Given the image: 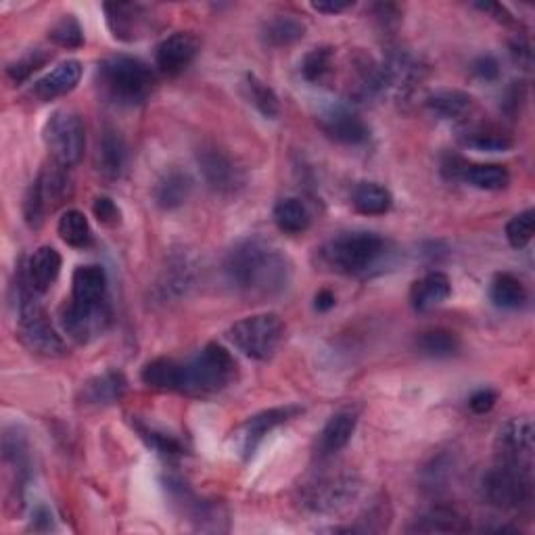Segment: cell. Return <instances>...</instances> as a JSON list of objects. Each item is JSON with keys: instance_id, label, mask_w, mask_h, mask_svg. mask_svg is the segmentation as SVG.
<instances>
[{"instance_id": "cell-32", "label": "cell", "mask_w": 535, "mask_h": 535, "mask_svg": "<svg viewBox=\"0 0 535 535\" xmlns=\"http://www.w3.org/2000/svg\"><path fill=\"white\" fill-rule=\"evenodd\" d=\"M272 218L278 230L285 232V235H301V232H306L312 224L310 209L306 207L304 201L295 197H287L278 201Z\"/></svg>"}, {"instance_id": "cell-17", "label": "cell", "mask_w": 535, "mask_h": 535, "mask_svg": "<svg viewBox=\"0 0 535 535\" xmlns=\"http://www.w3.org/2000/svg\"><path fill=\"white\" fill-rule=\"evenodd\" d=\"M166 490H168L170 498L174 500V504H178L182 508V513L189 517V521L195 523L197 529H201V531H220L222 529L220 521H226L224 519L226 515H224V510L220 508V504L197 498L189 485L180 479H174V477L166 479Z\"/></svg>"}, {"instance_id": "cell-11", "label": "cell", "mask_w": 535, "mask_h": 535, "mask_svg": "<svg viewBox=\"0 0 535 535\" xmlns=\"http://www.w3.org/2000/svg\"><path fill=\"white\" fill-rule=\"evenodd\" d=\"M494 450H496V462L531 471L533 450H535V429L531 418L519 416L506 421L496 435Z\"/></svg>"}, {"instance_id": "cell-22", "label": "cell", "mask_w": 535, "mask_h": 535, "mask_svg": "<svg viewBox=\"0 0 535 535\" xmlns=\"http://www.w3.org/2000/svg\"><path fill=\"white\" fill-rule=\"evenodd\" d=\"M320 126L333 138V141H337L341 145L358 147V145L368 143V138H370L368 124L360 118L358 113H354L350 109H343V107L333 109L327 115H322Z\"/></svg>"}, {"instance_id": "cell-28", "label": "cell", "mask_w": 535, "mask_h": 535, "mask_svg": "<svg viewBox=\"0 0 535 535\" xmlns=\"http://www.w3.org/2000/svg\"><path fill=\"white\" fill-rule=\"evenodd\" d=\"M76 304H103L107 297V272L101 266H80L72 278V297Z\"/></svg>"}, {"instance_id": "cell-39", "label": "cell", "mask_w": 535, "mask_h": 535, "mask_svg": "<svg viewBox=\"0 0 535 535\" xmlns=\"http://www.w3.org/2000/svg\"><path fill=\"white\" fill-rule=\"evenodd\" d=\"M245 90H247V99L249 103L258 109L266 120H276L281 115V101H278V95L262 82L255 74L245 76Z\"/></svg>"}, {"instance_id": "cell-20", "label": "cell", "mask_w": 535, "mask_h": 535, "mask_svg": "<svg viewBox=\"0 0 535 535\" xmlns=\"http://www.w3.org/2000/svg\"><path fill=\"white\" fill-rule=\"evenodd\" d=\"M358 418H360V414L356 408H343V410L335 412L318 435V444H316L318 458H322V460L333 458L347 444H350L354 433H356V427H358Z\"/></svg>"}, {"instance_id": "cell-46", "label": "cell", "mask_w": 535, "mask_h": 535, "mask_svg": "<svg viewBox=\"0 0 535 535\" xmlns=\"http://www.w3.org/2000/svg\"><path fill=\"white\" fill-rule=\"evenodd\" d=\"M535 235V212L533 209H525V212L517 214L513 220L506 224V239L510 247L523 249L531 243Z\"/></svg>"}, {"instance_id": "cell-45", "label": "cell", "mask_w": 535, "mask_h": 535, "mask_svg": "<svg viewBox=\"0 0 535 535\" xmlns=\"http://www.w3.org/2000/svg\"><path fill=\"white\" fill-rule=\"evenodd\" d=\"M49 38L63 49H80L84 44V30L74 15H63L51 28Z\"/></svg>"}, {"instance_id": "cell-52", "label": "cell", "mask_w": 535, "mask_h": 535, "mask_svg": "<svg viewBox=\"0 0 535 535\" xmlns=\"http://www.w3.org/2000/svg\"><path fill=\"white\" fill-rule=\"evenodd\" d=\"M32 527L36 531H49L53 529V513L46 506H38L34 510V519H32Z\"/></svg>"}, {"instance_id": "cell-16", "label": "cell", "mask_w": 535, "mask_h": 535, "mask_svg": "<svg viewBox=\"0 0 535 535\" xmlns=\"http://www.w3.org/2000/svg\"><path fill=\"white\" fill-rule=\"evenodd\" d=\"M197 281V266L189 253L174 251L166 260L164 268H161L157 283H155V295L159 301H178L191 293Z\"/></svg>"}, {"instance_id": "cell-8", "label": "cell", "mask_w": 535, "mask_h": 535, "mask_svg": "<svg viewBox=\"0 0 535 535\" xmlns=\"http://www.w3.org/2000/svg\"><path fill=\"white\" fill-rule=\"evenodd\" d=\"M69 168L55 164L44 168L38 178L30 184V189L23 197V218L30 228H40L46 214L55 212L74 193L72 178L67 174Z\"/></svg>"}, {"instance_id": "cell-42", "label": "cell", "mask_w": 535, "mask_h": 535, "mask_svg": "<svg viewBox=\"0 0 535 535\" xmlns=\"http://www.w3.org/2000/svg\"><path fill=\"white\" fill-rule=\"evenodd\" d=\"M134 427H136L138 433H141V437L145 439V444L149 448H153L157 454L168 456V458H176V456L184 454L182 444L174 435L159 431V429H155V427H151V425H147L143 421H136Z\"/></svg>"}, {"instance_id": "cell-21", "label": "cell", "mask_w": 535, "mask_h": 535, "mask_svg": "<svg viewBox=\"0 0 535 535\" xmlns=\"http://www.w3.org/2000/svg\"><path fill=\"white\" fill-rule=\"evenodd\" d=\"M128 166V145L118 128L103 126L97 143V170L99 174L113 182L120 180Z\"/></svg>"}, {"instance_id": "cell-19", "label": "cell", "mask_w": 535, "mask_h": 535, "mask_svg": "<svg viewBox=\"0 0 535 535\" xmlns=\"http://www.w3.org/2000/svg\"><path fill=\"white\" fill-rule=\"evenodd\" d=\"M3 458L7 469L13 475V492L17 502H23V492L32 477V458H30V444L28 437L19 427L5 429L3 435Z\"/></svg>"}, {"instance_id": "cell-51", "label": "cell", "mask_w": 535, "mask_h": 535, "mask_svg": "<svg viewBox=\"0 0 535 535\" xmlns=\"http://www.w3.org/2000/svg\"><path fill=\"white\" fill-rule=\"evenodd\" d=\"M352 7L354 3H350V0H320V3H312V9L324 15H337Z\"/></svg>"}, {"instance_id": "cell-26", "label": "cell", "mask_w": 535, "mask_h": 535, "mask_svg": "<svg viewBox=\"0 0 535 535\" xmlns=\"http://www.w3.org/2000/svg\"><path fill=\"white\" fill-rule=\"evenodd\" d=\"M128 381L120 370H105L84 383L80 395L88 406H111L124 398Z\"/></svg>"}, {"instance_id": "cell-35", "label": "cell", "mask_w": 535, "mask_h": 535, "mask_svg": "<svg viewBox=\"0 0 535 535\" xmlns=\"http://www.w3.org/2000/svg\"><path fill=\"white\" fill-rule=\"evenodd\" d=\"M352 205L364 216H383L391 209L393 197L377 182H360L352 193Z\"/></svg>"}, {"instance_id": "cell-47", "label": "cell", "mask_w": 535, "mask_h": 535, "mask_svg": "<svg viewBox=\"0 0 535 535\" xmlns=\"http://www.w3.org/2000/svg\"><path fill=\"white\" fill-rule=\"evenodd\" d=\"M92 212H95V218L103 224V226H120L122 224V212L118 203H115L111 197L107 195H99L92 203Z\"/></svg>"}, {"instance_id": "cell-44", "label": "cell", "mask_w": 535, "mask_h": 535, "mask_svg": "<svg viewBox=\"0 0 535 535\" xmlns=\"http://www.w3.org/2000/svg\"><path fill=\"white\" fill-rule=\"evenodd\" d=\"M49 59H51L49 53L42 49H34L7 67V78L13 84H23L26 80H30L40 67H44Z\"/></svg>"}, {"instance_id": "cell-10", "label": "cell", "mask_w": 535, "mask_h": 535, "mask_svg": "<svg viewBox=\"0 0 535 535\" xmlns=\"http://www.w3.org/2000/svg\"><path fill=\"white\" fill-rule=\"evenodd\" d=\"M113 312L109 301L103 304H76L69 299L59 312V324L63 333L78 343H90L105 335L111 327Z\"/></svg>"}, {"instance_id": "cell-9", "label": "cell", "mask_w": 535, "mask_h": 535, "mask_svg": "<svg viewBox=\"0 0 535 535\" xmlns=\"http://www.w3.org/2000/svg\"><path fill=\"white\" fill-rule=\"evenodd\" d=\"M44 145L55 164L63 168L78 166L86 149L84 122L74 111H55L44 124Z\"/></svg>"}, {"instance_id": "cell-36", "label": "cell", "mask_w": 535, "mask_h": 535, "mask_svg": "<svg viewBox=\"0 0 535 535\" xmlns=\"http://www.w3.org/2000/svg\"><path fill=\"white\" fill-rule=\"evenodd\" d=\"M416 347L429 358H452L460 352V339L448 329H429L418 335Z\"/></svg>"}, {"instance_id": "cell-49", "label": "cell", "mask_w": 535, "mask_h": 535, "mask_svg": "<svg viewBox=\"0 0 535 535\" xmlns=\"http://www.w3.org/2000/svg\"><path fill=\"white\" fill-rule=\"evenodd\" d=\"M498 402V393L492 391V389H479L471 395L469 400V408L475 412V414H485L490 412Z\"/></svg>"}, {"instance_id": "cell-18", "label": "cell", "mask_w": 535, "mask_h": 535, "mask_svg": "<svg viewBox=\"0 0 535 535\" xmlns=\"http://www.w3.org/2000/svg\"><path fill=\"white\" fill-rule=\"evenodd\" d=\"M197 55H199V40L191 32H176L159 42L155 51V63L161 74L168 78H176L191 67Z\"/></svg>"}, {"instance_id": "cell-3", "label": "cell", "mask_w": 535, "mask_h": 535, "mask_svg": "<svg viewBox=\"0 0 535 535\" xmlns=\"http://www.w3.org/2000/svg\"><path fill=\"white\" fill-rule=\"evenodd\" d=\"M239 377V364L220 343H207L193 358L180 362L178 393L212 395Z\"/></svg>"}, {"instance_id": "cell-12", "label": "cell", "mask_w": 535, "mask_h": 535, "mask_svg": "<svg viewBox=\"0 0 535 535\" xmlns=\"http://www.w3.org/2000/svg\"><path fill=\"white\" fill-rule=\"evenodd\" d=\"M362 483L356 475H337L318 479L304 492V506L318 515L341 513L347 506H352L360 496Z\"/></svg>"}, {"instance_id": "cell-23", "label": "cell", "mask_w": 535, "mask_h": 535, "mask_svg": "<svg viewBox=\"0 0 535 535\" xmlns=\"http://www.w3.org/2000/svg\"><path fill=\"white\" fill-rule=\"evenodd\" d=\"M61 266H63L61 253L51 245H44L30 255L28 264L23 266L21 274L36 293L44 295L55 285L61 274Z\"/></svg>"}, {"instance_id": "cell-6", "label": "cell", "mask_w": 535, "mask_h": 535, "mask_svg": "<svg viewBox=\"0 0 535 535\" xmlns=\"http://www.w3.org/2000/svg\"><path fill=\"white\" fill-rule=\"evenodd\" d=\"M479 492L483 502L492 508L504 513H521L533 500L531 471L496 462V467L481 477Z\"/></svg>"}, {"instance_id": "cell-14", "label": "cell", "mask_w": 535, "mask_h": 535, "mask_svg": "<svg viewBox=\"0 0 535 535\" xmlns=\"http://www.w3.org/2000/svg\"><path fill=\"white\" fill-rule=\"evenodd\" d=\"M301 412H304V408L295 406V404H289V406L268 408V410H262L258 414L249 416L247 421L239 427L237 435H235L239 454L245 460L253 458L255 450H258L262 446V441L266 439L268 433H272L274 429H278L281 425L293 421V418H297Z\"/></svg>"}, {"instance_id": "cell-54", "label": "cell", "mask_w": 535, "mask_h": 535, "mask_svg": "<svg viewBox=\"0 0 535 535\" xmlns=\"http://www.w3.org/2000/svg\"><path fill=\"white\" fill-rule=\"evenodd\" d=\"M477 9H481V11H485V13H490V15H494V19H498V21H502V23H508L510 19H513V17H510L508 15V11L502 7V5H496V3H485V5H477Z\"/></svg>"}, {"instance_id": "cell-48", "label": "cell", "mask_w": 535, "mask_h": 535, "mask_svg": "<svg viewBox=\"0 0 535 535\" xmlns=\"http://www.w3.org/2000/svg\"><path fill=\"white\" fill-rule=\"evenodd\" d=\"M473 74L483 82H496L500 78V63L492 55H481L473 63Z\"/></svg>"}, {"instance_id": "cell-43", "label": "cell", "mask_w": 535, "mask_h": 535, "mask_svg": "<svg viewBox=\"0 0 535 535\" xmlns=\"http://www.w3.org/2000/svg\"><path fill=\"white\" fill-rule=\"evenodd\" d=\"M456 462L450 454H437L431 458V462L423 469V485L429 492H439L448 485L450 477L454 475Z\"/></svg>"}, {"instance_id": "cell-15", "label": "cell", "mask_w": 535, "mask_h": 535, "mask_svg": "<svg viewBox=\"0 0 535 535\" xmlns=\"http://www.w3.org/2000/svg\"><path fill=\"white\" fill-rule=\"evenodd\" d=\"M107 28L115 40L136 42L153 30V11L141 3H107Z\"/></svg>"}, {"instance_id": "cell-40", "label": "cell", "mask_w": 535, "mask_h": 535, "mask_svg": "<svg viewBox=\"0 0 535 535\" xmlns=\"http://www.w3.org/2000/svg\"><path fill=\"white\" fill-rule=\"evenodd\" d=\"M178 370H180L178 360L157 358L143 368L141 379L147 387L157 391H178Z\"/></svg>"}, {"instance_id": "cell-4", "label": "cell", "mask_w": 535, "mask_h": 535, "mask_svg": "<svg viewBox=\"0 0 535 535\" xmlns=\"http://www.w3.org/2000/svg\"><path fill=\"white\" fill-rule=\"evenodd\" d=\"M17 316L19 339L30 352L44 358H63L67 354L63 337L57 333L49 314L40 304V293L28 285L23 274L19 276L17 287Z\"/></svg>"}, {"instance_id": "cell-5", "label": "cell", "mask_w": 535, "mask_h": 535, "mask_svg": "<svg viewBox=\"0 0 535 535\" xmlns=\"http://www.w3.org/2000/svg\"><path fill=\"white\" fill-rule=\"evenodd\" d=\"M99 82L113 103L134 107L151 97L155 76L145 61L118 55L99 63Z\"/></svg>"}, {"instance_id": "cell-31", "label": "cell", "mask_w": 535, "mask_h": 535, "mask_svg": "<svg viewBox=\"0 0 535 535\" xmlns=\"http://www.w3.org/2000/svg\"><path fill=\"white\" fill-rule=\"evenodd\" d=\"M306 36V26L293 15H274L262 26V40L272 49L293 46Z\"/></svg>"}, {"instance_id": "cell-13", "label": "cell", "mask_w": 535, "mask_h": 535, "mask_svg": "<svg viewBox=\"0 0 535 535\" xmlns=\"http://www.w3.org/2000/svg\"><path fill=\"white\" fill-rule=\"evenodd\" d=\"M197 166L209 189L218 195H237L245 186V172L226 151L209 145L197 151Z\"/></svg>"}, {"instance_id": "cell-33", "label": "cell", "mask_w": 535, "mask_h": 535, "mask_svg": "<svg viewBox=\"0 0 535 535\" xmlns=\"http://www.w3.org/2000/svg\"><path fill=\"white\" fill-rule=\"evenodd\" d=\"M425 105L429 113L439 120H460L462 115L471 109L473 99L471 95H467V92L446 88V90H437L433 92V95H429Z\"/></svg>"}, {"instance_id": "cell-27", "label": "cell", "mask_w": 535, "mask_h": 535, "mask_svg": "<svg viewBox=\"0 0 535 535\" xmlns=\"http://www.w3.org/2000/svg\"><path fill=\"white\" fill-rule=\"evenodd\" d=\"M452 293V283L444 272H429L423 278L412 285L410 291V304L416 312H429L437 306L444 304V301Z\"/></svg>"}, {"instance_id": "cell-2", "label": "cell", "mask_w": 535, "mask_h": 535, "mask_svg": "<svg viewBox=\"0 0 535 535\" xmlns=\"http://www.w3.org/2000/svg\"><path fill=\"white\" fill-rule=\"evenodd\" d=\"M391 243L377 232L356 230L343 232L322 249V258L329 268L345 276H368L391 258Z\"/></svg>"}, {"instance_id": "cell-53", "label": "cell", "mask_w": 535, "mask_h": 535, "mask_svg": "<svg viewBox=\"0 0 535 535\" xmlns=\"http://www.w3.org/2000/svg\"><path fill=\"white\" fill-rule=\"evenodd\" d=\"M335 304H337V297L329 289H320L316 293V297H314V308H316V312H329V310L335 308Z\"/></svg>"}, {"instance_id": "cell-25", "label": "cell", "mask_w": 535, "mask_h": 535, "mask_svg": "<svg viewBox=\"0 0 535 535\" xmlns=\"http://www.w3.org/2000/svg\"><path fill=\"white\" fill-rule=\"evenodd\" d=\"M82 78V63L78 59H67L59 63L51 74H46L34 84V97L40 103H51L59 97H65L72 92Z\"/></svg>"}, {"instance_id": "cell-50", "label": "cell", "mask_w": 535, "mask_h": 535, "mask_svg": "<svg viewBox=\"0 0 535 535\" xmlns=\"http://www.w3.org/2000/svg\"><path fill=\"white\" fill-rule=\"evenodd\" d=\"M510 53H513V59L519 63L523 69H531L533 63V53H531V44L525 36H517L513 42H510Z\"/></svg>"}, {"instance_id": "cell-38", "label": "cell", "mask_w": 535, "mask_h": 535, "mask_svg": "<svg viewBox=\"0 0 535 535\" xmlns=\"http://www.w3.org/2000/svg\"><path fill=\"white\" fill-rule=\"evenodd\" d=\"M335 72V49L333 46H318L301 61V76L310 84H324Z\"/></svg>"}, {"instance_id": "cell-24", "label": "cell", "mask_w": 535, "mask_h": 535, "mask_svg": "<svg viewBox=\"0 0 535 535\" xmlns=\"http://www.w3.org/2000/svg\"><path fill=\"white\" fill-rule=\"evenodd\" d=\"M471 529L469 517L452 504H435L418 515L408 531L412 533H464Z\"/></svg>"}, {"instance_id": "cell-41", "label": "cell", "mask_w": 535, "mask_h": 535, "mask_svg": "<svg viewBox=\"0 0 535 535\" xmlns=\"http://www.w3.org/2000/svg\"><path fill=\"white\" fill-rule=\"evenodd\" d=\"M462 145L479 153H504L513 149V138L492 128H477L462 136Z\"/></svg>"}, {"instance_id": "cell-30", "label": "cell", "mask_w": 535, "mask_h": 535, "mask_svg": "<svg viewBox=\"0 0 535 535\" xmlns=\"http://www.w3.org/2000/svg\"><path fill=\"white\" fill-rule=\"evenodd\" d=\"M456 180L467 182L481 191H502L510 182V174L498 164H467V161H462Z\"/></svg>"}, {"instance_id": "cell-34", "label": "cell", "mask_w": 535, "mask_h": 535, "mask_svg": "<svg viewBox=\"0 0 535 535\" xmlns=\"http://www.w3.org/2000/svg\"><path fill=\"white\" fill-rule=\"evenodd\" d=\"M527 287L521 283V278L508 272H500L494 276L490 287V299L494 306L502 310H519L527 304Z\"/></svg>"}, {"instance_id": "cell-7", "label": "cell", "mask_w": 535, "mask_h": 535, "mask_svg": "<svg viewBox=\"0 0 535 535\" xmlns=\"http://www.w3.org/2000/svg\"><path fill=\"white\" fill-rule=\"evenodd\" d=\"M287 327L283 318L274 312L253 314L235 322L228 331L232 345L251 360L266 362L285 341Z\"/></svg>"}, {"instance_id": "cell-37", "label": "cell", "mask_w": 535, "mask_h": 535, "mask_svg": "<svg viewBox=\"0 0 535 535\" xmlns=\"http://www.w3.org/2000/svg\"><path fill=\"white\" fill-rule=\"evenodd\" d=\"M57 232L63 243L74 249H84L92 243V230L88 224V218L80 209H67V212L59 218Z\"/></svg>"}, {"instance_id": "cell-29", "label": "cell", "mask_w": 535, "mask_h": 535, "mask_svg": "<svg viewBox=\"0 0 535 535\" xmlns=\"http://www.w3.org/2000/svg\"><path fill=\"white\" fill-rule=\"evenodd\" d=\"M193 193V180L182 170H170L161 176L153 189V199L161 209H178L189 201Z\"/></svg>"}, {"instance_id": "cell-1", "label": "cell", "mask_w": 535, "mask_h": 535, "mask_svg": "<svg viewBox=\"0 0 535 535\" xmlns=\"http://www.w3.org/2000/svg\"><path fill=\"white\" fill-rule=\"evenodd\" d=\"M228 285L253 297H274L287 291L293 278L289 255L262 237H245L224 258Z\"/></svg>"}]
</instances>
